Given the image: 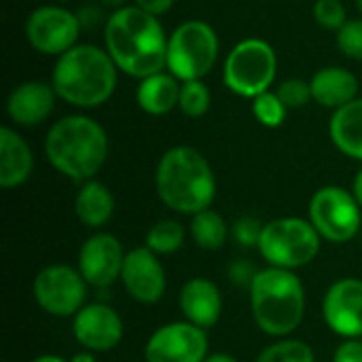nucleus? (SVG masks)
Returning a JSON list of instances; mask_svg holds the SVG:
<instances>
[{"instance_id": "4be33fe9", "label": "nucleus", "mask_w": 362, "mask_h": 362, "mask_svg": "<svg viewBox=\"0 0 362 362\" xmlns=\"http://www.w3.org/2000/svg\"><path fill=\"white\" fill-rule=\"evenodd\" d=\"M333 144L348 157L362 161V98L337 108L329 121Z\"/></svg>"}, {"instance_id": "ddd939ff", "label": "nucleus", "mask_w": 362, "mask_h": 362, "mask_svg": "<svg viewBox=\"0 0 362 362\" xmlns=\"http://www.w3.org/2000/svg\"><path fill=\"white\" fill-rule=\"evenodd\" d=\"M125 255L121 242L110 233H95L78 250V272L87 284L106 288L121 278Z\"/></svg>"}, {"instance_id": "20e7f679", "label": "nucleus", "mask_w": 362, "mask_h": 362, "mask_svg": "<svg viewBox=\"0 0 362 362\" xmlns=\"http://www.w3.org/2000/svg\"><path fill=\"white\" fill-rule=\"evenodd\" d=\"M155 187L170 210L191 216L208 210L216 197V176L208 159L193 146H172L163 153Z\"/></svg>"}, {"instance_id": "f8f14e48", "label": "nucleus", "mask_w": 362, "mask_h": 362, "mask_svg": "<svg viewBox=\"0 0 362 362\" xmlns=\"http://www.w3.org/2000/svg\"><path fill=\"white\" fill-rule=\"evenodd\" d=\"M206 354L208 337L204 329L187 320L159 327L144 348L146 362H204Z\"/></svg>"}, {"instance_id": "c9c22d12", "label": "nucleus", "mask_w": 362, "mask_h": 362, "mask_svg": "<svg viewBox=\"0 0 362 362\" xmlns=\"http://www.w3.org/2000/svg\"><path fill=\"white\" fill-rule=\"evenodd\" d=\"M204 362H238L233 356L229 354H214V356H208Z\"/></svg>"}, {"instance_id": "0eeeda50", "label": "nucleus", "mask_w": 362, "mask_h": 362, "mask_svg": "<svg viewBox=\"0 0 362 362\" xmlns=\"http://www.w3.org/2000/svg\"><path fill=\"white\" fill-rule=\"evenodd\" d=\"M278 74V55L263 38L240 40L225 57L223 81L235 95L255 100L269 91Z\"/></svg>"}, {"instance_id": "393cba45", "label": "nucleus", "mask_w": 362, "mask_h": 362, "mask_svg": "<svg viewBox=\"0 0 362 362\" xmlns=\"http://www.w3.org/2000/svg\"><path fill=\"white\" fill-rule=\"evenodd\" d=\"M185 244V227L178 221H159L146 233V248L155 255H172Z\"/></svg>"}, {"instance_id": "c756f323", "label": "nucleus", "mask_w": 362, "mask_h": 362, "mask_svg": "<svg viewBox=\"0 0 362 362\" xmlns=\"http://www.w3.org/2000/svg\"><path fill=\"white\" fill-rule=\"evenodd\" d=\"M276 93H278V98L284 102V106H286L288 110L301 108V106H305L308 102H312V87H310V81H303V78H299V76L284 78V81L276 87Z\"/></svg>"}, {"instance_id": "9b49d317", "label": "nucleus", "mask_w": 362, "mask_h": 362, "mask_svg": "<svg viewBox=\"0 0 362 362\" xmlns=\"http://www.w3.org/2000/svg\"><path fill=\"white\" fill-rule=\"evenodd\" d=\"M34 299L51 316H76L85 308L87 282L78 269L68 265H49L34 280Z\"/></svg>"}, {"instance_id": "ea45409f", "label": "nucleus", "mask_w": 362, "mask_h": 362, "mask_svg": "<svg viewBox=\"0 0 362 362\" xmlns=\"http://www.w3.org/2000/svg\"><path fill=\"white\" fill-rule=\"evenodd\" d=\"M361 341H362V337H361Z\"/></svg>"}, {"instance_id": "7c9ffc66", "label": "nucleus", "mask_w": 362, "mask_h": 362, "mask_svg": "<svg viewBox=\"0 0 362 362\" xmlns=\"http://www.w3.org/2000/svg\"><path fill=\"white\" fill-rule=\"evenodd\" d=\"M337 47L346 57L362 62V17L346 21V25L337 32Z\"/></svg>"}, {"instance_id": "c85d7f7f", "label": "nucleus", "mask_w": 362, "mask_h": 362, "mask_svg": "<svg viewBox=\"0 0 362 362\" xmlns=\"http://www.w3.org/2000/svg\"><path fill=\"white\" fill-rule=\"evenodd\" d=\"M312 15H314V21L320 28L331 30V32H339L348 21L346 6H344L341 0H316L314 8H312Z\"/></svg>"}, {"instance_id": "412c9836", "label": "nucleus", "mask_w": 362, "mask_h": 362, "mask_svg": "<svg viewBox=\"0 0 362 362\" xmlns=\"http://www.w3.org/2000/svg\"><path fill=\"white\" fill-rule=\"evenodd\" d=\"M178 100H180V81L168 70L142 78L136 87L138 106L153 117H163L172 112L178 106Z\"/></svg>"}, {"instance_id": "aec40b11", "label": "nucleus", "mask_w": 362, "mask_h": 362, "mask_svg": "<svg viewBox=\"0 0 362 362\" xmlns=\"http://www.w3.org/2000/svg\"><path fill=\"white\" fill-rule=\"evenodd\" d=\"M34 170L30 144L8 125L0 127V187L15 189L23 185Z\"/></svg>"}, {"instance_id": "1a4fd4ad", "label": "nucleus", "mask_w": 362, "mask_h": 362, "mask_svg": "<svg viewBox=\"0 0 362 362\" xmlns=\"http://www.w3.org/2000/svg\"><path fill=\"white\" fill-rule=\"evenodd\" d=\"M310 223L333 244L350 242L361 229V204L341 187H322L310 202Z\"/></svg>"}, {"instance_id": "473e14b6", "label": "nucleus", "mask_w": 362, "mask_h": 362, "mask_svg": "<svg viewBox=\"0 0 362 362\" xmlns=\"http://www.w3.org/2000/svg\"><path fill=\"white\" fill-rule=\"evenodd\" d=\"M333 362H362V341L361 339H348L335 350Z\"/></svg>"}, {"instance_id": "6e6552de", "label": "nucleus", "mask_w": 362, "mask_h": 362, "mask_svg": "<svg viewBox=\"0 0 362 362\" xmlns=\"http://www.w3.org/2000/svg\"><path fill=\"white\" fill-rule=\"evenodd\" d=\"M318 250L320 233L310 221L288 216L263 225L259 252L272 267L295 272L312 263Z\"/></svg>"}, {"instance_id": "f704fd0d", "label": "nucleus", "mask_w": 362, "mask_h": 362, "mask_svg": "<svg viewBox=\"0 0 362 362\" xmlns=\"http://www.w3.org/2000/svg\"><path fill=\"white\" fill-rule=\"evenodd\" d=\"M352 193H354V197H356V202L361 204L362 208V170L356 174V178H354V185H352Z\"/></svg>"}, {"instance_id": "7ed1b4c3", "label": "nucleus", "mask_w": 362, "mask_h": 362, "mask_svg": "<svg viewBox=\"0 0 362 362\" xmlns=\"http://www.w3.org/2000/svg\"><path fill=\"white\" fill-rule=\"evenodd\" d=\"M45 155L49 163L70 180H93L108 157L106 129L85 115L62 117L47 132Z\"/></svg>"}, {"instance_id": "2eb2a0df", "label": "nucleus", "mask_w": 362, "mask_h": 362, "mask_svg": "<svg viewBox=\"0 0 362 362\" xmlns=\"http://www.w3.org/2000/svg\"><path fill=\"white\" fill-rule=\"evenodd\" d=\"M121 282L132 299L140 303H157L165 295V269L151 248H136L125 255Z\"/></svg>"}, {"instance_id": "b1692460", "label": "nucleus", "mask_w": 362, "mask_h": 362, "mask_svg": "<svg viewBox=\"0 0 362 362\" xmlns=\"http://www.w3.org/2000/svg\"><path fill=\"white\" fill-rule=\"evenodd\" d=\"M191 238L204 250H221L229 238V227L218 212L208 208V210L193 216Z\"/></svg>"}, {"instance_id": "6ab92c4d", "label": "nucleus", "mask_w": 362, "mask_h": 362, "mask_svg": "<svg viewBox=\"0 0 362 362\" xmlns=\"http://www.w3.org/2000/svg\"><path fill=\"white\" fill-rule=\"evenodd\" d=\"M312 100L325 108H341L358 98V78L352 70L341 66L320 68L312 81Z\"/></svg>"}, {"instance_id": "4468645a", "label": "nucleus", "mask_w": 362, "mask_h": 362, "mask_svg": "<svg viewBox=\"0 0 362 362\" xmlns=\"http://www.w3.org/2000/svg\"><path fill=\"white\" fill-rule=\"evenodd\" d=\"M329 329L346 339L362 337V280L344 278L335 282L322 301Z\"/></svg>"}, {"instance_id": "f03ea898", "label": "nucleus", "mask_w": 362, "mask_h": 362, "mask_svg": "<svg viewBox=\"0 0 362 362\" xmlns=\"http://www.w3.org/2000/svg\"><path fill=\"white\" fill-rule=\"evenodd\" d=\"M119 68L106 49L98 45H76L57 57L51 85L59 100L78 108L106 104L117 89Z\"/></svg>"}, {"instance_id": "5701e85b", "label": "nucleus", "mask_w": 362, "mask_h": 362, "mask_svg": "<svg viewBox=\"0 0 362 362\" xmlns=\"http://www.w3.org/2000/svg\"><path fill=\"white\" fill-rule=\"evenodd\" d=\"M76 216L87 227H102L110 221L115 212V197L110 189L98 180H87L81 185L74 199Z\"/></svg>"}, {"instance_id": "4c0bfd02", "label": "nucleus", "mask_w": 362, "mask_h": 362, "mask_svg": "<svg viewBox=\"0 0 362 362\" xmlns=\"http://www.w3.org/2000/svg\"><path fill=\"white\" fill-rule=\"evenodd\" d=\"M32 362H66V361H64V358H59V356H49V354H47V356H38L36 361H32Z\"/></svg>"}, {"instance_id": "2f4dec72", "label": "nucleus", "mask_w": 362, "mask_h": 362, "mask_svg": "<svg viewBox=\"0 0 362 362\" xmlns=\"http://www.w3.org/2000/svg\"><path fill=\"white\" fill-rule=\"evenodd\" d=\"M261 233H263V225L252 218V216H242L235 221L233 225V238L240 246L248 248V246H259V240H261Z\"/></svg>"}, {"instance_id": "e433bc0d", "label": "nucleus", "mask_w": 362, "mask_h": 362, "mask_svg": "<svg viewBox=\"0 0 362 362\" xmlns=\"http://www.w3.org/2000/svg\"><path fill=\"white\" fill-rule=\"evenodd\" d=\"M102 4H106V6H108V8H112V11L127 6V4H125V0H102Z\"/></svg>"}, {"instance_id": "39448f33", "label": "nucleus", "mask_w": 362, "mask_h": 362, "mask_svg": "<svg viewBox=\"0 0 362 362\" xmlns=\"http://www.w3.org/2000/svg\"><path fill=\"white\" fill-rule=\"evenodd\" d=\"M250 310L257 327L272 337H286L305 316V288L291 269L267 267L250 284Z\"/></svg>"}, {"instance_id": "f257e3e1", "label": "nucleus", "mask_w": 362, "mask_h": 362, "mask_svg": "<svg viewBox=\"0 0 362 362\" xmlns=\"http://www.w3.org/2000/svg\"><path fill=\"white\" fill-rule=\"evenodd\" d=\"M168 40L159 17L136 4L112 11L104 25V49L121 72L138 81L165 70Z\"/></svg>"}, {"instance_id": "58836bf2", "label": "nucleus", "mask_w": 362, "mask_h": 362, "mask_svg": "<svg viewBox=\"0 0 362 362\" xmlns=\"http://www.w3.org/2000/svg\"><path fill=\"white\" fill-rule=\"evenodd\" d=\"M356 6H358V11L362 13V0H356Z\"/></svg>"}, {"instance_id": "cd10ccee", "label": "nucleus", "mask_w": 362, "mask_h": 362, "mask_svg": "<svg viewBox=\"0 0 362 362\" xmlns=\"http://www.w3.org/2000/svg\"><path fill=\"white\" fill-rule=\"evenodd\" d=\"M286 112H288V108L278 98V93L272 89L252 100V115L265 127H280L286 119Z\"/></svg>"}, {"instance_id": "72a5a7b5", "label": "nucleus", "mask_w": 362, "mask_h": 362, "mask_svg": "<svg viewBox=\"0 0 362 362\" xmlns=\"http://www.w3.org/2000/svg\"><path fill=\"white\" fill-rule=\"evenodd\" d=\"M174 2H176V0H134V4H136L138 8H142V11H146V13H151V15H155V17L165 15V13L174 6Z\"/></svg>"}, {"instance_id": "a878e982", "label": "nucleus", "mask_w": 362, "mask_h": 362, "mask_svg": "<svg viewBox=\"0 0 362 362\" xmlns=\"http://www.w3.org/2000/svg\"><path fill=\"white\" fill-rule=\"evenodd\" d=\"M210 104H212V93H210L208 85L202 78L180 83L178 108H180L182 115H187L191 119H199L210 110Z\"/></svg>"}, {"instance_id": "bb28decb", "label": "nucleus", "mask_w": 362, "mask_h": 362, "mask_svg": "<svg viewBox=\"0 0 362 362\" xmlns=\"http://www.w3.org/2000/svg\"><path fill=\"white\" fill-rule=\"evenodd\" d=\"M257 362H316L312 348L299 339H282L267 346Z\"/></svg>"}, {"instance_id": "f3484780", "label": "nucleus", "mask_w": 362, "mask_h": 362, "mask_svg": "<svg viewBox=\"0 0 362 362\" xmlns=\"http://www.w3.org/2000/svg\"><path fill=\"white\" fill-rule=\"evenodd\" d=\"M55 100L57 93L51 83L25 81L11 91L6 100V112L15 125L34 127L49 119L55 108Z\"/></svg>"}, {"instance_id": "423d86ee", "label": "nucleus", "mask_w": 362, "mask_h": 362, "mask_svg": "<svg viewBox=\"0 0 362 362\" xmlns=\"http://www.w3.org/2000/svg\"><path fill=\"white\" fill-rule=\"evenodd\" d=\"M221 40L216 30L202 19H189L180 23L168 40V64L180 83L204 78L218 62Z\"/></svg>"}, {"instance_id": "9d476101", "label": "nucleus", "mask_w": 362, "mask_h": 362, "mask_svg": "<svg viewBox=\"0 0 362 362\" xmlns=\"http://www.w3.org/2000/svg\"><path fill=\"white\" fill-rule=\"evenodd\" d=\"M81 28L83 21L76 13L57 4H45L28 15L25 38L34 51L59 57L78 45Z\"/></svg>"}, {"instance_id": "a211bd4d", "label": "nucleus", "mask_w": 362, "mask_h": 362, "mask_svg": "<svg viewBox=\"0 0 362 362\" xmlns=\"http://www.w3.org/2000/svg\"><path fill=\"white\" fill-rule=\"evenodd\" d=\"M180 310L187 322L204 331L214 327L223 312V297L218 286L206 278L189 280L180 291Z\"/></svg>"}, {"instance_id": "dca6fc26", "label": "nucleus", "mask_w": 362, "mask_h": 362, "mask_svg": "<svg viewBox=\"0 0 362 362\" xmlns=\"http://www.w3.org/2000/svg\"><path fill=\"white\" fill-rule=\"evenodd\" d=\"M76 341L91 352H108L119 346L123 337V320L119 314L102 303L85 305L72 322Z\"/></svg>"}]
</instances>
